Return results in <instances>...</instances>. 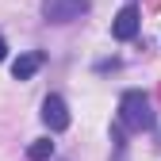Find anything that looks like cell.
Returning <instances> with one entry per match:
<instances>
[{
    "mask_svg": "<svg viewBox=\"0 0 161 161\" xmlns=\"http://www.w3.org/2000/svg\"><path fill=\"white\" fill-rule=\"evenodd\" d=\"M119 119H123L127 130H150V127H153V111H150L146 92L130 88L123 100H119Z\"/></svg>",
    "mask_w": 161,
    "mask_h": 161,
    "instance_id": "6da1fadb",
    "label": "cell"
},
{
    "mask_svg": "<svg viewBox=\"0 0 161 161\" xmlns=\"http://www.w3.org/2000/svg\"><path fill=\"white\" fill-rule=\"evenodd\" d=\"M88 12V0H42V15L50 23H73Z\"/></svg>",
    "mask_w": 161,
    "mask_h": 161,
    "instance_id": "7a4b0ae2",
    "label": "cell"
},
{
    "mask_svg": "<svg viewBox=\"0 0 161 161\" xmlns=\"http://www.w3.org/2000/svg\"><path fill=\"white\" fill-rule=\"evenodd\" d=\"M42 123H46L50 130H65V127H69V108H65L62 96H46V100H42Z\"/></svg>",
    "mask_w": 161,
    "mask_h": 161,
    "instance_id": "3957f363",
    "label": "cell"
},
{
    "mask_svg": "<svg viewBox=\"0 0 161 161\" xmlns=\"http://www.w3.org/2000/svg\"><path fill=\"white\" fill-rule=\"evenodd\" d=\"M111 35L119 38V42H130V38L138 35V8H134V4H127L123 12L115 15V23H111Z\"/></svg>",
    "mask_w": 161,
    "mask_h": 161,
    "instance_id": "277c9868",
    "label": "cell"
},
{
    "mask_svg": "<svg viewBox=\"0 0 161 161\" xmlns=\"http://www.w3.org/2000/svg\"><path fill=\"white\" fill-rule=\"evenodd\" d=\"M42 65V54L38 50H31V54H19L15 62H12V77L15 80H27V77H35V69Z\"/></svg>",
    "mask_w": 161,
    "mask_h": 161,
    "instance_id": "5b68a950",
    "label": "cell"
},
{
    "mask_svg": "<svg viewBox=\"0 0 161 161\" xmlns=\"http://www.w3.org/2000/svg\"><path fill=\"white\" fill-rule=\"evenodd\" d=\"M35 161H46L50 153H54V142H50V138H35V142H31V150H27Z\"/></svg>",
    "mask_w": 161,
    "mask_h": 161,
    "instance_id": "8992f818",
    "label": "cell"
},
{
    "mask_svg": "<svg viewBox=\"0 0 161 161\" xmlns=\"http://www.w3.org/2000/svg\"><path fill=\"white\" fill-rule=\"evenodd\" d=\"M4 54H8V46H4V38H0V62H4Z\"/></svg>",
    "mask_w": 161,
    "mask_h": 161,
    "instance_id": "52a82bcc",
    "label": "cell"
},
{
    "mask_svg": "<svg viewBox=\"0 0 161 161\" xmlns=\"http://www.w3.org/2000/svg\"><path fill=\"white\" fill-rule=\"evenodd\" d=\"M157 104H161V85H157Z\"/></svg>",
    "mask_w": 161,
    "mask_h": 161,
    "instance_id": "ba28073f",
    "label": "cell"
}]
</instances>
